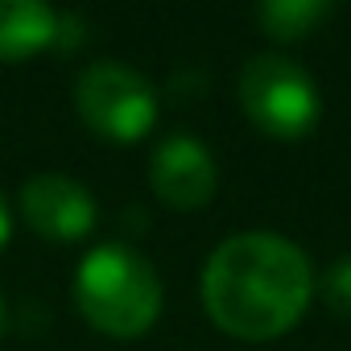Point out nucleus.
I'll list each match as a JSON object with an SVG mask.
<instances>
[{
	"mask_svg": "<svg viewBox=\"0 0 351 351\" xmlns=\"http://www.w3.org/2000/svg\"><path fill=\"white\" fill-rule=\"evenodd\" d=\"M314 298L310 256L277 232L223 240L203 269V306L232 339H281Z\"/></svg>",
	"mask_w": 351,
	"mask_h": 351,
	"instance_id": "1",
	"label": "nucleus"
},
{
	"mask_svg": "<svg viewBox=\"0 0 351 351\" xmlns=\"http://www.w3.org/2000/svg\"><path fill=\"white\" fill-rule=\"evenodd\" d=\"M75 298L87 322L112 339H136L161 314L157 269L128 244L91 248L75 273Z\"/></svg>",
	"mask_w": 351,
	"mask_h": 351,
	"instance_id": "2",
	"label": "nucleus"
},
{
	"mask_svg": "<svg viewBox=\"0 0 351 351\" xmlns=\"http://www.w3.org/2000/svg\"><path fill=\"white\" fill-rule=\"evenodd\" d=\"M240 104H244L248 120L277 141L306 136L322 116L314 79L285 54L248 58V66L240 71Z\"/></svg>",
	"mask_w": 351,
	"mask_h": 351,
	"instance_id": "3",
	"label": "nucleus"
},
{
	"mask_svg": "<svg viewBox=\"0 0 351 351\" xmlns=\"http://www.w3.org/2000/svg\"><path fill=\"white\" fill-rule=\"evenodd\" d=\"M75 104H79V116L116 145H132L157 124V91L141 71L116 58H104L79 75Z\"/></svg>",
	"mask_w": 351,
	"mask_h": 351,
	"instance_id": "4",
	"label": "nucleus"
},
{
	"mask_svg": "<svg viewBox=\"0 0 351 351\" xmlns=\"http://www.w3.org/2000/svg\"><path fill=\"white\" fill-rule=\"evenodd\" d=\"M149 178L161 203L178 207V211H195L207 207L215 195V157L203 141L195 136H165L153 149V165H149Z\"/></svg>",
	"mask_w": 351,
	"mask_h": 351,
	"instance_id": "5",
	"label": "nucleus"
},
{
	"mask_svg": "<svg viewBox=\"0 0 351 351\" xmlns=\"http://www.w3.org/2000/svg\"><path fill=\"white\" fill-rule=\"evenodd\" d=\"M21 211L46 240H83L95 228V199L66 173H38L21 186Z\"/></svg>",
	"mask_w": 351,
	"mask_h": 351,
	"instance_id": "6",
	"label": "nucleus"
},
{
	"mask_svg": "<svg viewBox=\"0 0 351 351\" xmlns=\"http://www.w3.org/2000/svg\"><path fill=\"white\" fill-rule=\"evenodd\" d=\"M62 34V17L42 0H0V62H21Z\"/></svg>",
	"mask_w": 351,
	"mask_h": 351,
	"instance_id": "7",
	"label": "nucleus"
},
{
	"mask_svg": "<svg viewBox=\"0 0 351 351\" xmlns=\"http://www.w3.org/2000/svg\"><path fill=\"white\" fill-rule=\"evenodd\" d=\"M326 13H330L326 0H269V5L256 9V21L265 25L269 38L293 42V38H306Z\"/></svg>",
	"mask_w": 351,
	"mask_h": 351,
	"instance_id": "8",
	"label": "nucleus"
},
{
	"mask_svg": "<svg viewBox=\"0 0 351 351\" xmlns=\"http://www.w3.org/2000/svg\"><path fill=\"white\" fill-rule=\"evenodd\" d=\"M322 298H326V306H330L335 314L351 318V256H343V261H335V265L326 269V277H322Z\"/></svg>",
	"mask_w": 351,
	"mask_h": 351,
	"instance_id": "9",
	"label": "nucleus"
},
{
	"mask_svg": "<svg viewBox=\"0 0 351 351\" xmlns=\"http://www.w3.org/2000/svg\"><path fill=\"white\" fill-rule=\"evenodd\" d=\"M9 236H13V219H9V207H5V195H0V248L9 244Z\"/></svg>",
	"mask_w": 351,
	"mask_h": 351,
	"instance_id": "10",
	"label": "nucleus"
},
{
	"mask_svg": "<svg viewBox=\"0 0 351 351\" xmlns=\"http://www.w3.org/2000/svg\"><path fill=\"white\" fill-rule=\"evenodd\" d=\"M0 335H5V302H0Z\"/></svg>",
	"mask_w": 351,
	"mask_h": 351,
	"instance_id": "11",
	"label": "nucleus"
}]
</instances>
